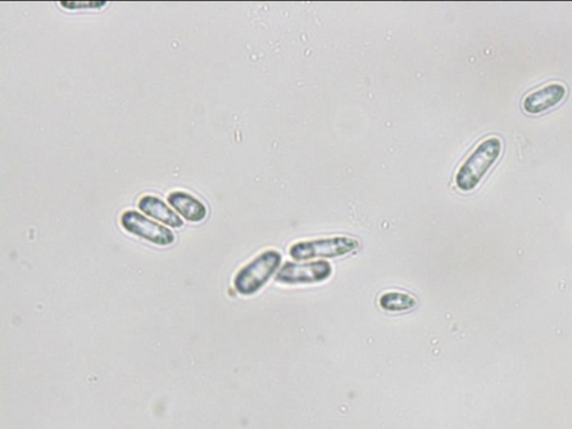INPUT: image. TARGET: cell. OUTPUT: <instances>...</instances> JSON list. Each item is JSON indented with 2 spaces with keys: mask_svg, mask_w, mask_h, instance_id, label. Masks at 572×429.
Here are the masks:
<instances>
[{
  "mask_svg": "<svg viewBox=\"0 0 572 429\" xmlns=\"http://www.w3.org/2000/svg\"><path fill=\"white\" fill-rule=\"evenodd\" d=\"M139 210L143 214L152 217V219L160 221L162 224L170 226V227H183L184 221L174 210L167 206L160 198L156 196H143L139 201Z\"/></svg>",
  "mask_w": 572,
  "mask_h": 429,
  "instance_id": "obj_8",
  "label": "cell"
},
{
  "mask_svg": "<svg viewBox=\"0 0 572 429\" xmlns=\"http://www.w3.org/2000/svg\"><path fill=\"white\" fill-rule=\"evenodd\" d=\"M379 305L386 313H410L417 306V300L407 293L390 291L380 296Z\"/></svg>",
  "mask_w": 572,
  "mask_h": 429,
  "instance_id": "obj_9",
  "label": "cell"
},
{
  "mask_svg": "<svg viewBox=\"0 0 572 429\" xmlns=\"http://www.w3.org/2000/svg\"><path fill=\"white\" fill-rule=\"evenodd\" d=\"M168 202L177 213L192 223H201L207 216L206 206L190 193L174 192L168 196Z\"/></svg>",
  "mask_w": 572,
  "mask_h": 429,
  "instance_id": "obj_7",
  "label": "cell"
},
{
  "mask_svg": "<svg viewBox=\"0 0 572 429\" xmlns=\"http://www.w3.org/2000/svg\"><path fill=\"white\" fill-rule=\"evenodd\" d=\"M107 2H61L62 7L67 11H80V9H101Z\"/></svg>",
  "mask_w": 572,
  "mask_h": 429,
  "instance_id": "obj_10",
  "label": "cell"
},
{
  "mask_svg": "<svg viewBox=\"0 0 572 429\" xmlns=\"http://www.w3.org/2000/svg\"><path fill=\"white\" fill-rule=\"evenodd\" d=\"M567 90L561 83H551L538 91L529 94L524 99V108L529 115H540V113L550 110L560 105L566 98Z\"/></svg>",
  "mask_w": 572,
  "mask_h": 429,
  "instance_id": "obj_6",
  "label": "cell"
},
{
  "mask_svg": "<svg viewBox=\"0 0 572 429\" xmlns=\"http://www.w3.org/2000/svg\"><path fill=\"white\" fill-rule=\"evenodd\" d=\"M121 225L126 232L142 237L158 246H169L175 243V235L169 228L154 223L147 217L134 210L125 211L121 216Z\"/></svg>",
  "mask_w": 572,
  "mask_h": 429,
  "instance_id": "obj_4",
  "label": "cell"
},
{
  "mask_svg": "<svg viewBox=\"0 0 572 429\" xmlns=\"http://www.w3.org/2000/svg\"><path fill=\"white\" fill-rule=\"evenodd\" d=\"M281 262L282 255L279 251L263 252L236 274L235 290L245 296L256 295L273 277L280 268Z\"/></svg>",
  "mask_w": 572,
  "mask_h": 429,
  "instance_id": "obj_2",
  "label": "cell"
},
{
  "mask_svg": "<svg viewBox=\"0 0 572 429\" xmlns=\"http://www.w3.org/2000/svg\"><path fill=\"white\" fill-rule=\"evenodd\" d=\"M502 152V142L498 137L481 142L458 169L455 184L462 192L474 191L496 164Z\"/></svg>",
  "mask_w": 572,
  "mask_h": 429,
  "instance_id": "obj_1",
  "label": "cell"
},
{
  "mask_svg": "<svg viewBox=\"0 0 572 429\" xmlns=\"http://www.w3.org/2000/svg\"><path fill=\"white\" fill-rule=\"evenodd\" d=\"M360 247L358 239L347 236L311 239L293 244L290 255L295 261L313 259H335L357 252Z\"/></svg>",
  "mask_w": 572,
  "mask_h": 429,
  "instance_id": "obj_3",
  "label": "cell"
},
{
  "mask_svg": "<svg viewBox=\"0 0 572 429\" xmlns=\"http://www.w3.org/2000/svg\"><path fill=\"white\" fill-rule=\"evenodd\" d=\"M333 275V266L326 261L311 262V263H285L276 275V281L286 286L297 284L320 283Z\"/></svg>",
  "mask_w": 572,
  "mask_h": 429,
  "instance_id": "obj_5",
  "label": "cell"
}]
</instances>
